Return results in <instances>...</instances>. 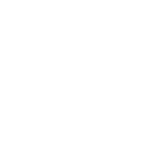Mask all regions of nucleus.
Returning <instances> with one entry per match:
<instances>
[]
</instances>
